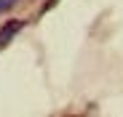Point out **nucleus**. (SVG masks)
<instances>
[{"label":"nucleus","mask_w":123,"mask_h":117,"mask_svg":"<svg viewBox=\"0 0 123 117\" xmlns=\"http://www.w3.org/2000/svg\"><path fill=\"white\" fill-rule=\"evenodd\" d=\"M22 29H24V21H22V19H13V21L3 24V27H0V48H6V45L11 43V37L19 35Z\"/></svg>","instance_id":"f257e3e1"},{"label":"nucleus","mask_w":123,"mask_h":117,"mask_svg":"<svg viewBox=\"0 0 123 117\" xmlns=\"http://www.w3.org/2000/svg\"><path fill=\"white\" fill-rule=\"evenodd\" d=\"M11 5H16V0H0V13H3V11H8Z\"/></svg>","instance_id":"f03ea898"},{"label":"nucleus","mask_w":123,"mask_h":117,"mask_svg":"<svg viewBox=\"0 0 123 117\" xmlns=\"http://www.w3.org/2000/svg\"><path fill=\"white\" fill-rule=\"evenodd\" d=\"M56 3H59V0H48V3H46V5H43V11H51V8H54V5H56Z\"/></svg>","instance_id":"7ed1b4c3"}]
</instances>
